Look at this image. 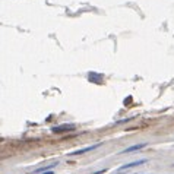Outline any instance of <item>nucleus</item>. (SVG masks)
<instances>
[{"mask_svg":"<svg viewBox=\"0 0 174 174\" xmlns=\"http://www.w3.org/2000/svg\"><path fill=\"white\" fill-rule=\"evenodd\" d=\"M145 163H146L145 158H143V160H138V161H133V163H129V164H126V165H122V167L117 170V173H120V171H124V170L133 168V167H136V165H142V164H145Z\"/></svg>","mask_w":174,"mask_h":174,"instance_id":"obj_3","label":"nucleus"},{"mask_svg":"<svg viewBox=\"0 0 174 174\" xmlns=\"http://www.w3.org/2000/svg\"><path fill=\"white\" fill-rule=\"evenodd\" d=\"M41 174H53V171H50V170H48V171H44V173H41Z\"/></svg>","mask_w":174,"mask_h":174,"instance_id":"obj_7","label":"nucleus"},{"mask_svg":"<svg viewBox=\"0 0 174 174\" xmlns=\"http://www.w3.org/2000/svg\"><path fill=\"white\" fill-rule=\"evenodd\" d=\"M106 171H107L106 168H102V170H98V171H95V173H94V174H104V173H106Z\"/></svg>","mask_w":174,"mask_h":174,"instance_id":"obj_6","label":"nucleus"},{"mask_svg":"<svg viewBox=\"0 0 174 174\" xmlns=\"http://www.w3.org/2000/svg\"><path fill=\"white\" fill-rule=\"evenodd\" d=\"M53 132L54 133H62V132H70V130H75V124H60V126H54L53 127Z\"/></svg>","mask_w":174,"mask_h":174,"instance_id":"obj_2","label":"nucleus"},{"mask_svg":"<svg viewBox=\"0 0 174 174\" xmlns=\"http://www.w3.org/2000/svg\"><path fill=\"white\" fill-rule=\"evenodd\" d=\"M146 146V142H142V143H138V145H132L129 146V148H126L124 151H122L120 154H130V152H133V151H139V149H143Z\"/></svg>","mask_w":174,"mask_h":174,"instance_id":"obj_4","label":"nucleus"},{"mask_svg":"<svg viewBox=\"0 0 174 174\" xmlns=\"http://www.w3.org/2000/svg\"><path fill=\"white\" fill-rule=\"evenodd\" d=\"M89 81L94 82V84H100L102 81V75L100 73H95V72H89Z\"/></svg>","mask_w":174,"mask_h":174,"instance_id":"obj_5","label":"nucleus"},{"mask_svg":"<svg viewBox=\"0 0 174 174\" xmlns=\"http://www.w3.org/2000/svg\"><path fill=\"white\" fill-rule=\"evenodd\" d=\"M102 143L100 142V143H95V145H91V146H85V148H82V149H78V151H73L70 152L69 155L70 157H75V155H81V154H85V152H91V151H94V149H97V148H100Z\"/></svg>","mask_w":174,"mask_h":174,"instance_id":"obj_1","label":"nucleus"}]
</instances>
